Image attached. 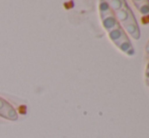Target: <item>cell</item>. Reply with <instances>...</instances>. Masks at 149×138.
Masks as SVG:
<instances>
[{
    "label": "cell",
    "instance_id": "1",
    "mask_svg": "<svg viewBox=\"0 0 149 138\" xmlns=\"http://www.w3.org/2000/svg\"><path fill=\"white\" fill-rule=\"evenodd\" d=\"M0 117L10 121H16L18 119L17 111L11 104L0 97Z\"/></svg>",
    "mask_w": 149,
    "mask_h": 138
},
{
    "label": "cell",
    "instance_id": "2",
    "mask_svg": "<svg viewBox=\"0 0 149 138\" xmlns=\"http://www.w3.org/2000/svg\"><path fill=\"white\" fill-rule=\"evenodd\" d=\"M114 15H115V17L117 18L120 26L126 24V22H132V20H136L134 14L132 13V11L130 10V8L128 7L127 5H126V7L124 8V9H121V10H119V11L114 12Z\"/></svg>",
    "mask_w": 149,
    "mask_h": 138
},
{
    "label": "cell",
    "instance_id": "3",
    "mask_svg": "<svg viewBox=\"0 0 149 138\" xmlns=\"http://www.w3.org/2000/svg\"><path fill=\"white\" fill-rule=\"evenodd\" d=\"M121 28L124 30V32L126 33V35L127 34L130 35L133 39H135V40L140 39V30H139V26H138L136 20L122 24Z\"/></svg>",
    "mask_w": 149,
    "mask_h": 138
},
{
    "label": "cell",
    "instance_id": "4",
    "mask_svg": "<svg viewBox=\"0 0 149 138\" xmlns=\"http://www.w3.org/2000/svg\"><path fill=\"white\" fill-rule=\"evenodd\" d=\"M102 26H104V30L108 31V32H111V31H113V30H116V29H118L119 26H121L118 22V20H117V18L115 17L114 14H112V15L102 20Z\"/></svg>",
    "mask_w": 149,
    "mask_h": 138
},
{
    "label": "cell",
    "instance_id": "5",
    "mask_svg": "<svg viewBox=\"0 0 149 138\" xmlns=\"http://www.w3.org/2000/svg\"><path fill=\"white\" fill-rule=\"evenodd\" d=\"M115 44H116L117 47L120 48L124 53L128 54V55H133L134 54V49H133V47H132V44L130 43L129 39L127 38V36Z\"/></svg>",
    "mask_w": 149,
    "mask_h": 138
},
{
    "label": "cell",
    "instance_id": "6",
    "mask_svg": "<svg viewBox=\"0 0 149 138\" xmlns=\"http://www.w3.org/2000/svg\"><path fill=\"white\" fill-rule=\"evenodd\" d=\"M132 3L137 8V10L139 11L140 14H142L143 16L149 15V1L148 0H135V1H132Z\"/></svg>",
    "mask_w": 149,
    "mask_h": 138
},
{
    "label": "cell",
    "instance_id": "7",
    "mask_svg": "<svg viewBox=\"0 0 149 138\" xmlns=\"http://www.w3.org/2000/svg\"><path fill=\"white\" fill-rule=\"evenodd\" d=\"M126 36L127 35H126V33L124 32V30L121 28V26H119V28L116 29V30H113V31H111V32H109V37H110V39L112 40L114 43L119 42L120 40L125 38Z\"/></svg>",
    "mask_w": 149,
    "mask_h": 138
},
{
    "label": "cell",
    "instance_id": "8",
    "mask_svg": "<svg viewBox=\"0 0 149 138\" xmlns=\"http://www.w3.org/2000/svg\"><path fill=\"white\" fill-rule=\"evenodd\" d=\"M100 14L102 20L114 14V12L112 11L107 1H100Z\"/></svg>",
    "mask_w": 149,
    "mask_h": 138
},
{
    "label": "cell",
    "instance_id": "9",
    "mask_svg": "<svg viewBox=\"0 0 149 138\" xmlns=\"http://www.w3.org/2000/svg\"><path fill=\"white\" fill-rule=\"evenodd\" d=\"M110 6V8L112 9L113 12L119 11L121 9H124L126 7V2L123 0H111V1H107Z\"/></svg>",
    "mask_w": 149,
    "mask_h": 138
},
{
    "label": "cell",
    "instance_id": "10",
    "mask_svg": "<svg viewBox=\"0 0 149 138\" xmlns=\"http://www.w3.org/2000/svg\"><path fill=\"white\" fill-rule=\"evenodd\" d=\"M145 77H146V81H147V83H148V82H149V60H148V63H147V65H146Z\"/></svg>",
    "mask_w": 149,
    "mask_h": 138
},
{
    "label": "cell",
    "instance_id": "11",
    "mask_svg": "<svg viewBox=\"0 0 149 138\" xmlns=\"http://www.w3.org/2000/svg\"><path fill=\"white\" fill-rule=\"evenodd\" d=\"M145 53H146V55L149 56V41H148V43L146 44V47H145Z\"/></svg>",
    "mask_w": 149,
    "mask_h": 138
}]
</instances>
